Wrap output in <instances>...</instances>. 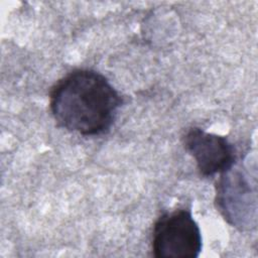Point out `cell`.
I'll list each match as a JSON object with an SVG mask.
<instances>
[{
	"label": "cell",
	"mask_w": 258,
	"mask_h": 258,
	"mask_svg": "<svg viewBox=\"0 0 258 258\" xmlns=\"http://www.w3.org/2000/svg\"><path fill=\"white\" fill-rule=\"evenodd\" d=\"M203 247L201 229L185 208L162 214L154 223L151 248L156 258H196Z\"/></svg>",
	"instance_id": "2"
},
{
	"label": "cell",
	"mask_w": 258,
	"mask_h": 258,
	"mask_svg": "<svg viewBox=\"0 0 258 258\" xmlns=\"http://www.w3.org/2000/svg\"><path fill=\"white\" fill-rule=\"evenodd\" d=\"M121 104V96L108 79L90 69L70 72L49 93V110L56 124L83 136L109 131Z\"/></svg>",
	"instance_id": "1"
},
{
	"label": "cell",
	"mask_w": 258,
	"mask_h": 258,
	"mask_svg": "<svg viewBox=\"0 0 258 258\" xmlns=\"http://www.w3.org/2000/svg\"><path fill=\"white\" fill-rule=\"evenodd\" d=\"M185 150L194 157L200 173L214 176L236 164V150L229 140L198 127L187 129L182 136Z\"/></svg>",
	"instance_id": "4"
},
{
	"label": "cell",
	"mask_w": 258,
	"mask_h": 258,
	"mask_svg": "<svg viewBox=\"0 0 258 258\" xmlns=\"http://www.w3.org/2000/svg\"><path fill=\"white\" fill-rule=\"evenodd\" d=\"M234 165L221 173V178L217 182V208L233 227L240 230L255 228L256 182L252 184L248 173L240 167L234 168Z\"/></svg>",
	"instance_id": "3"
}]
</instances>
